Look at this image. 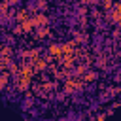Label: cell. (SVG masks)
Instances as JSON below:
<instances>
[{"instance_id": "6da1fadb", "label": "cell", "mask_w": 121, "mask_h": 121, "mask_svg": "<svg viewBox=\"0 0 121 121\" xmlns=\"http://www.w3.org/2000/svg\"><path fill=\"white\" fill-rule=\"evenodd\" d=\"M104 119H106V113H100L98 115V121H104Z\"/></svg>"}]
</instances>
